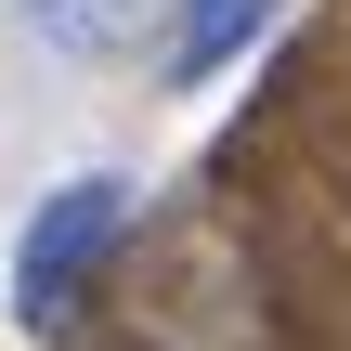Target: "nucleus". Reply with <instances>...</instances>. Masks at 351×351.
Masks as SVG:
<instances>
[{"mask_svg": "<svg viewBox=\"0 0 351 351\" xmlns=\"http://www.w3.org/2000/svg\"><path fill=\"white\" fill-rule=\"evenodd\" d=\"M117 234H130V182H117V169L52 182V195L26 208V234H13V326H26V339H65L78 300H91V274L117 261Z\"/></svg>", "mask_w": 351, "mask_h": 351, "instance_id": "1", "label": "nucleus"}, {"mask_svg": "<svg viewBox=\"0 0 351 351\" xmlns=\"http://www.w3.org/2000/svg\"><path fill=\"white\" fill-rule=\"evenodd\" d=\"M261 26H274V0H169V26H156V78H169V91H208L221 65L261 52Z\"/></svg>", "mask_w": 351, "mask_h": 351, "instance_id": "2", "label": "nucleus"}, {"mask_svg": "<svg viewBox=\"0 0 351 351\" xmlns=\"http://www.w3.org/2000/svg\"><path fill=\"white\" fill-rule=\"evenodd\" d=\"M13 13H26V39L65 52V65H130V52H156V26H169V0H13Z\"/></svg>", "mask_w": 351, "mask_h": 351, "instance_id": "3", "label": "nucleus"}]
</instances>
